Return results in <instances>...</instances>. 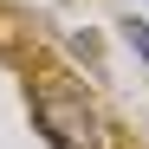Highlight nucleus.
I'll return each instance as SVG.
<instances>
[{
  "label": "nucleus",
  "mask_w": 149,
  "mask_h": 149,
  "mask_svg": "<svg viewBox=\"0 0 149 149\" xmlns=\"http://www.w3.org/2000/svg\"><path fill=\"white\" fill-rule=\"evenodd\" d=\"M33 104V130L52 143V149H104V123H97V104L78 84H58V78H39L26 91Z\"/></svg>",
  "instance_id": "f257e3e1"
},
{
  "label": "nucleus",
  "mask_w": 149,
  "mask_h": 149,
  "mask_svg": "<svg viewBox=\"0 0 149 149\" xmlns=\"http://www.w3.org/2000/svg\"><path fill=\"white\" fill-rule=\"evenodd\" d=\"M123 39H130V52L149 65V19H136V13H130V19H123Z\"/></svg>",
  "instance_id": "f03ea898"
}]
</instances>
